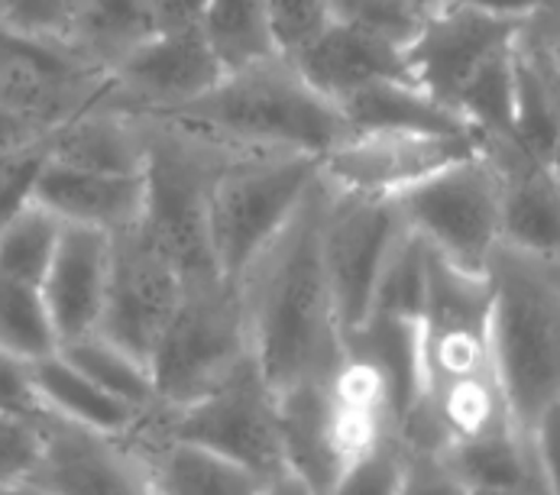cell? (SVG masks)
<instances>
[{"label": "cell", "instance_id": "ab89813d", "mask_svg": "<svg viewBox=\"0 0 560 495\" xmlns=\"http://www.w3.org/2000/svg\"><path fill=\"white\" fill-rule=\"evenodd\" d=\"M52 133V127H46L43 120H36L33 114L7 104L0 97V156H10V153H23V150H33V146H43L46 137Z\"/></svg>", "mask_w": 560, "mask_h": 495}, {"label": "cell", "instance_id": "836d02e7", "mask_svg": "<svg viewBox=\"0 0 560 495\" xmlns=\"http://www.w3.org/2000/svg\"><path fill=\"white\" fill-rule=\"evenodd\" d=\"M330 0H266L269 30L279 56L299 52L330 20Z\"/></svg>", "mask_w": 560, "mask_h": 495}, {"label": "cell", "instance_id": "d590c367", "mask_svg": "<svg viewBox=\"0 0 560 495\" xmlns=\"http://www.w3.org/2000/svg\"><path fill=\"white\" fill-rule=\"evenodd\" d=\"M399 495H470L444 450H408L401 447Z\"/></svg>", "mask_w": 560, "mask_h": 495}, {"label": "cell", "instance_id": "8fae6325", "mask_svg": "<svg viewBox=\"0 0 560 495\" xmlns=\"http://www.w3.org/2000/svg\"><path fill=\"white\" fill-rule=\"evenodd\" d=\"M185 275L140 227L114 234L110 282L97 333L150 363V353L185 295Z\"/></svg>", "mask_w": 560, "mask_h": 495}, {"label": "cell", "instance_id": "4316f807", "mask_svg": "<svg viewBox=\"0 0 560 495\" xmlns=\"http://www.w3.org/2000/svg\"><path fill=\"white\" fill-rule=\"evenodd\" d=\"M59 353L72 366H79L94 386H101L104 392H110L124 405L143 414L156 409V386H153L150 363L127 353L124 346L110 343L107 337H101V333L81 337L72 343H62Z\"/></svg>", "mask_w": 560, "mask_h": 495}, {"label": "cell", "instance_id": "83f0119b", "mask_svg": "<svg viewBox=\"0 0 560 495\" xmlns=\"http://www.w3.org/2000/svg\"><path fill=\"white\" fill-rule=\"evenodd\" d=\"M201 26L228 72L279 56L269 30L266 0H208Z\"/></svg>", "mask_w": 560, "mask_h": 495}, {"label": "cell", "instance_id": "9a60e30c", "mask_svg": "<svg viewBox=\"0 0 560 495\" xmlns=\"http://www.w3.org/2000/svg\"><path fill=\"white\" fill-rule=\"evenodd\" d=\"M43 460L30 480L52 495H153L137 453L124 437L43 417Z\"/></svg>", "mask_w": 560, "mask_h": 495}, {"label": "cell", "instance_id": "74e56055", "mask_svg": "<svg viewBox=\"0 0 560 495\" xmlns=\"http://www.w3.org/2000/svg\"><path fill=\"white\" fill-rule=\"evenodd\" d=\"M0 412L23 414V417H43V405L33 392L30 363L0 350Z\"/></svg>", "mask_w": 560, "mask_h": 495}, {"label": "cell", "instance_id": "2e32d148", "mask_svg": "<svg viewBox=\"0 0 560 495\" xmlns=\"http://www.w3.org/2000/svg\"><path fill=\"white\" fill-rule=\"evenodd\" d=\"M502 188V247L560 266V181L518 140H482Z\"/></svg>", "mask_w": 560, "mask_h": 495}, {"label": "cell", "instance_id": "b9f144b4", "mask_svg": "<svg viewBox=\"0 0 560 495\" xmlns=\"http://www.w3.org/2000/svg\"><path fill=\"white\" fill-rule=\"evenodd\" d=\"M205 10H208V0H153L156 30L201 26L205 23Z\"/></svg>", "mask_w": 560, "mask_h": 495}, {"label": "cell", "instance_id": "8992f818", "mask_svg": "<svg viewBox=\"0 0 560 495\" xmlns=\"http://www.w3.org/2000/svg\"><path fill=\"white\" fill-rule=\"evenodd\" d=\"M401 217L441 259L486 275L502 247V188L486 150L460 156L396 195Z\"/></svg>", "mask_w": 560, "mask_h": 495}, {"label": "cell", "instance_id": "8d00e7d4", "mask_svg": "<svg viewBox=\"0 0 560 495\" xmlns=\"http://www.w3.org/2000/svg\"><path fill=\"white\" fill-rule=\"evenodd\" d=\"M43 163H46V143L23 153L0 156V224L33 201V185Z\"/></svg>", "mask_w": 560, "mask_h": 495}, {"label": "cell", "instance_id": "7402d4cb", "mask_svg": "<svg viewBox=\"0 0 560 495\" xmlns=\"http://www.w3.org/2000/svg\"><path fill=\"white\" fill-rule=\"evenodd\" d=\"M343 353L366 363L386 392V409L399 434L405 417L421 399L424 369H421V330L411 318L370 315L363 325L343 333Z\"/></svg>", "mask_w": 560, "mask_h": 495}, {"label": "cell", "instance_id": "7bdbcfd3", "mask_svg": "<svg viewBox=\"0 0 560 495\" xmlns=\"http://www.w3.org/2000/svg\"><path fill=\"white\" fill-rule=\"evenodd\" d=\"M256 495H320L305 476H299L295 470H279L276 476H269V480H262L259 483V490Z\"/></svg>", "mask_w": 560, "mask_h": 495}, {"label": "cell", "instance_id": "e0dca14e", "mask_svg": "<svg viewBox=\"0 0 560 495\" xmlns=\"http://www.w3.org/2000/svg\"><path fill=\"white\" fill-rule=\"evenodd\" d=\"M110 249L114 234L62 224L52 262L43 279V298L59 346L97 333L110 282Z\"/></svg>", "mask_w": 560, "mask_h": 495}, {"label": "cell", "instance_id": "f546056e", "mask_svg": "<svg viewBox=\"0 0 560 495\" xmlns=\"http://www.w3.org/2000/svg\"><path fill=\"white\" fill-rule=\"evenodd\" d=\"M0 350L26 363L59 350V337L39 285L0 275Z\"/></svg>", "mask_w": 560, "mask_h": 495}, {"label": "cell", "instance_id": "60d3db41", "mask_svg": "<svg viewBox=\"0 0 560 495\" xmlns=\"http://www.w3.org/2000/svg\"><path fill=\"white\" fill-rule=\"evenodd\" d=\"M438 3L464 7V10H474V13H482V16L512 20V23H528L535 13H541L548 7V0H438Z\"/></svg>", "mask_w": 560, "mask_h": 495}, {"label": "cell", "instance_id": "4dcf8cb0", "mask_svg": "<svg viewBox=\"0 0 560 495\" xmlns=\"http://www.w3.org/2000/svg\"><path fill=\"white\" fill-rule=\"evenodd\" d=\"M428 256H431L428 244L418 234L405 231V237L396 244L383 269L370 315H396V318L421 321L424 295H428Z\"/></svg>", "mask_w": 560, "mask_h": 495}, {"label": "cell", "instance_id": "30bf717a", "mask_svg": "<svg viewBox=\"0 0 560 495\" xmlns=\"http://www.w3.org/2000/svg\"><path fill=\"white\" fill-rule=\"evenodd\" d=\"M228 75L205 26L156 30L133 52H127L110 72L104 101L130 114H168Z\"/></svg>", "mask_w": 560, "mask_h": 495}, {"label": "cell", "instance_id": "9c48e42d", "mask_svg": "<svg viewBox=\"0 0 560 495\" xmlns=\"http://www.w3.org/2000/svg\"><path fill=\"white\" fill-rule=\"evenodd\" d=\"M489 321H492L489 275L464 272L431 249L428 295L418 321L421 369H424L421 396H434L441 389L474 379H495Z\"/></svg>", "mask_w": 560, "mask_h": 495}, {"label": "cell", "instance_id": "cb8c5ba5", "mask_svg": "<svg viewBox=\"0 0 560 495\" xmlns=\"http://www.w3.org/2000/svg\"><path fill=\"white\" fill-rule=\"evenodd\" d=\"M30 376H33V392H36L43 412L59 417V421L79 424L84 431L124 437L143 417V412L124 405L120 399H114L110 392L94 386L59 350L43 360H33Z\"/></svg>", "mask_w": 560, "mask_h": 495}, {"label": "cell", "instance_id": "e575fe53", "mask_svg": "<svg viewBox=\"0 0 560 495\" xmlns=\"http://www.w3.org/2000/svg\"><path fill=\"white\" fill-rule=\"evenodd\" d=\"M46 417V414H43ZM43 417L0 412V483L26 480L43 460Z\"/></svg>", "mask_w": 560, "mask_h": 495}, {"label": "cell", "instance_id": "52a82bcc", "mask_svg": "<svg viewBox=\"0 0 560 495\" xmlns=\"http://www.w3.org/2000/svg\"><path fill=\"white\" fill-rule=\"evenodd\" d=\"M150 427L165 437L201 444L234 460L259 483L285 470L279 396L259 373L253 353L208 396L185 409H153L143 414Z\"/></svg>", "mask_w": 560, "mask_h": 495}, {"label": "cell", "instance_id": "f1b7e54d", "mask_svg": "<svg viewBox=\"0 0 560 495\" xmlns=\"http://www.w3.org/2000/svg\"><path fill=\"white\" fill-rule=\"evenodd\" d=\"M59 234L62 221H56L36 201L23 204L10 221L0 224V275L43 288Z\"/></svg>", "mask_w": 560, "mask_h": 495}, {"label": "cell", "instance_id": "7c38bea8", "mask_svg": "<svg viewBox=\"0 0 560 495\" xmlns=\"http://www.w3.org/2000/svg\"><path fill=\"white\" fill-rule=\"evenodd\" d=\"M107 91V72L88 62L75 46L43 39L0 23V97L46 127L97 104Z\"/></svg>", "mask_w": 560, "mask_h": 495}, {"label": "cell", "instance_id": "c3c4849f", "mask_svg": "<svg viewBox=\"0 0 560 495\" xmlns=\"http://www.w3.org/2000/svg\"><path fill=\"white\" fill-rule=\"evenodd\" d=\"M418 3H424V7H428V10H431V7H434V3H438V0H418Z\"/></svg>", "mask_w": 560, "mask_h": 495}, {"label": "cell", "instance_id": "484cf974", "mask_svg": "<svg viewBox=\"0 0 560 495\" xmlns=\"http://www.w3.org/2000/svg\"><path fill=\"white\" fill-rule=\"evenodd\" d=\"M153 33V0H79L72 46L88 62L110 72Z\"/></svg>", "mask_w": 560, "mask_h": 495}, {"label": "cell", "instance_id": "f35d334b", "mask_svg": "<svg viewBox=\"0 0 560 495\" xmlns=\"http://www.w3.org/2000/svg\"><path fill=\"white\" fill-rule=\"evenodd\" d=\"M528 434H532L541 490L545 495H560V402L548 405Z\"/></svg>", "mask_w": 560, "mask_h": 495}, {"label": "cell", "instance_id": "f907efd6", "mask_svg": "<svg viewBox=\"0 0 560 495\" xmlns=\"http://www.w3.org/2000/svg\"><path fill=\"white\" fill-rule=\"evenodd\" d=\"M558 66H560V56H558Z\"/></svg>", "mask_w": 560, "mask_h": 495}, {"label": "cell", "instance_id": "d6986e66", "mask_svg": "<svg viewBox=\"0 0 560 495\" xmlns=\"http://www.w3.org/2000/svg\"><path fill=\"white\" fill-rule=\"evenodd\" d=\"M124 444L137 453L153 495H256L259 480L234 460L191 444L165 437L143 417L124 434Z\"/></svg>", "mask_w": 560, "mask_h": 495}, {"label": "cell", "instance_id": "ac0fdd59", "mask_svg": "<svg viewBox=\"0 0 560 495\" xmlns=\"http://www.w3.org/2000/svg\"><path fill=\"white\" fill-rule=\"evenodd\" d=\"M33 201L62 224L120 234L137 227L143 217L147 175L94 172V168L46 160L33 185Z\"/></svg>", "mask_w": 560, "mask_h": 495}, {"label": "cell", "instance_id": "5b68a950", "mask_svg": "<svg viewBox=\"0 0 560 495\" xmlns=\"http://www.w3.org/2000/svg\"><path fill=\"white\" fill-rule=\"evenodd\" d=\"M249 356L241 292L224 279L185 285L150 353L160 409H185L218 389Z\"/></svg>", "mask_w": 560, "mask_h": 495}, {"label": "cell", "instance_id": "f6af8a7d", "mask_svg": "<svg viewBox=\"0 0 560 495\" xmlns=\"http://www.w3.org/2000/svg\"><path fill=\"white\" fill-rule=\"evenodd\" d=\"M470 495H541L535 490H470Z\"/></svg>", "mask_w": 560, "mask_h": 495}, {"label": "cell", "instance_id": "3957f363", "mask_svg": "<svg viewBox=\"0 0 560 495\" xmlns=\"http://www.w3.org/2000/svg\"><path fill=\"white\" fill-rule=\"evenodd\" d=\"M492 366L522 431L560 402V288L541 262L499 247L489 259Z\"/></svg>", "mask_w": 560, "mask_h": 495}, {"label": "cell", "instance_id": "ffe728a7", "mask_svg": "<svg viewBox=\"0 0 560 495\" xmlns=\"http://www.w3.org/2000/svg\"><path fill=\"white\" fill-rule=\"evenodd\" d=\"M285 59L299 69L305 82L334 104L373 82L411 79L401 49L370 39L334 20H327L318 36H312L299 52Z\"/></svg>", "mask_w": 560, "mask_h": 495}, {"label": "cell", "instance_id": "1f68e13d", "mask_svg": "<svg viewBox=\"0 0 560 495\" xmlns=\"http://www.w3.org/2000/svg\"><path fill=\"white\" fill-rule=\"evenodd\" d=\"M327 10L334 23H343L401 52L411 46L428 16V7L418 0H330Z\"/></svg>", "mask_w": 560, "mask_h": 495}, {"label": "cell", "instance_id": "6da1fadb", "mask_svg": "<svg viewBox=\"0 0 560 495\" xmlns=\"http://www.w3.org/2000/svg\"><path fill=\"white\" fill-rule=\"evenodd\" d=\"M324 198L327 185L318 172L299 211L237 282L249 353L276 396L324 382L343 363V333L320 259Z\"/></svg>", "mask_w": 560, "mask_h": 495}, {"label": "cell", "instance_id": "7a4b0ae2", "mask_svg": "<svg viewBox=\"0 0 560 495\" xmlns=\"http://www.w3.org/2000/svg\"><path fill=\"white\" fill-rule=\"evenodd\" d=\"M153 117L243 153H302L315 160L350 133L340 107L305 82L285 56L231 69L198 101Z\"/></svg>", "mask_w": 560, "mask_h": 495}, {"label": "cell", "instance_id": "bcb514c9", "mask_svg": "<svg viewBox=\"0 0 560 495\" xmlns=\"http://www.w3.org/2000/svg\"><path fill=\"white\" fill-rule=\"evenodd\" d=\"M548 165H551V172L558 175V181H560V127H558V137H555V146H551V153H548Z\"/></svg>", "mask_w": 560, "mask_h": 495}, {"label": "cell", "instance_id": "44dd1931", "mask_svg": "<svg viewBox=\"0 0 560 495\" xmlns=\"http://www.w3.org/2000/svg\"><path fill=\"white\" fill-rule=\"evenodd\" d=\"M46 160L133 175L147 168V127L137 114L101 97L46 137Z\"/></svg>", "mask_w": 560, "mask_h": 495}, {"label": "cell", "instance_id": "5bb4252c", "mask_svg": "<svg viewBox=\"0 0 560 495\" xmlns=\"http://www.w3.org/2000/svg\"><path fill=\"white\" fill-rule=\"evenodd\" d=\"M525 23L482 16L464 7L438 3L428 10L418 36L405 49L408 75L431 97L454 110L457 94L470 82L486 59L502 52L522 36Z\"/></svg>", "mask_w": 560, "mask_h": 495}, {"label": "cell", "instance_id": "681fc988", "mask_svg": "<svg viewBox=\"0 0 560 495\" xmlns=\"http://www.w3.org/2000/svg\"><path fill=\"white\" fill-rule=\"evenodd\" d=\"M3 7H7V0H0V10H3Z\"/></svg>", "mask_w": 560, "mask_h": 495}, {"label": "cell", "instance_id": "d4e9b609", "mask_svg": "<svg viewBox=\"0 0 560 495\" xmlns=\"http://www.w3.org/2000/svg\"><path fill=\"white\" fill-rule=\"evenodd\" d=\"M444 457L467 483V490H535L545 495L532 450V434L518 424L451 444Z\"/></svg>", "mask_w": 560, "mask_h": 495}, {"label": "cell", "instance_id": "4fadbf2b", "mask_svg": "<svg viewBox=\"0 0 560 495\" xmlns=\"http://www.w3.org/2000/svg\"><path fill=\"white\" fill-rule=\"evenodd\" d=\"M480 146L477 133H347L320 156L318 172L334 191L396 198L408 185Z\"/></svg>", "mask_w": 560, "mask_h": 495}, {"label": "cell", "instance_id": "277c9868", "mask_svg": "<svg viewBox=\"0 0 560 495\" xmlns=\"http://www.w3.org/2000/svg\"><path fill=\"white\" fill-rule=\"evenodd\" d=\"M315 181L318 160L302 153H249L214 175L208 240L224 282H241L249 262L289 224Z\"/></svg>", "mask_w": 560, "mask_h": 495}, {"label": "cell", "instance_id": "7dc6e473", "mask_svg": "<svg viewBox=\"0 0 560 495\" xmlns=\"http://www.w3.org/2000/svg\"><path fill=\"white\" fill-rule=\"evenodd\" d=\"M541 266H545V262H541ZM545 272L551 275V282L560 288V266H545Z\"/></svg>", "mask_w": 560, "mask_h": 495}, {"label": "cell", "instance_id": "603a6c76", "mask_svg": "<svg viewBox=\"0 0 560 495\" xmlns=\"http://www.w3.org/2000/svg\"><path fill=\"white\" fill-rule=\"evenodd\" d=\"M337 107L350 133H474L451 107L411 79L366 84Z\"/></svg>", "mask_w": 560, "mask_h": 495}, {"label": "cell", "instance_id": "ee69618b", "mask_svg": "<svg viewBox=\"0 0 560 495\" xmlns=\"http://www.w3.org/2000/svg\"><path fill=\"white\" fill-rule=\"evenodd\" d=\"M0 495H52L46 486H39L36 480H3L0 483Z\"/></svg>", "mask_w": 560, "mask_h": 495}, {"label": "cell", "instance_id": "ba28073f", "mask_svg": "<svg viewBox=\"0 0 560 495\" xmlns=\"http://www.w3.org/2000/svg\"><path fill=\"white\" fill-rule=\"evenodd\" d=\"M405 231L408 224L396 198L350 195L327 185L320 217V259L340 333L357 330L370 318L376 285Z\"/></svg>", "mask_w": 560, "mask_h": 495}, {"label": "cell", "instance_id": "d6a6232c", "mask_svg": "<svg viewBox=\"0 0 560 495\" xmlns=\"http://www.w3.org/2000/svg\"><path fill=\"white\" fill-rule=\"evenodd\" d=\"M401 493V440L396 431L360 450L337 476L327 495H399Z\"/></svg>", "mask_w": 560, "mask_h": 495}]
</instances>
